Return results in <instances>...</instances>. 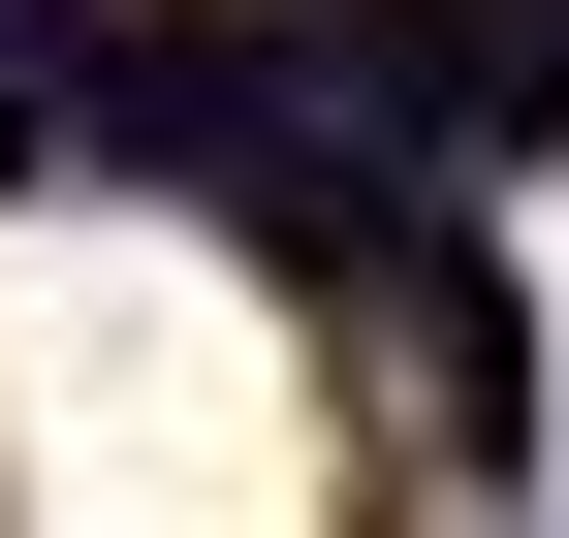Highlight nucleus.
I'll return each mask as SVG.
<instances>
[{
	"mask_svg": "<svg viewBox=\"0 0 569 538\" xmlns=\"http://www.w3.org/2000/svg\"><path fill=\"white\" fill-rule=\"evenodd\" d=\"M380 286H411V349H443V444L507 476V444H538V286H507V222H411Z\"/></svg>",
	"mask_w": 569,
	"mask_h": 538,
	"instance_id": "obj_1",
	"label": "nucleus"
},
{
	"mask_svg": "<svg viewBox=\"0 0 569 538\" xmlns=\"http://www.w3.org/2000/svg\"><path fill=\"white\" fill-rule=\"evenodd\" d=\"M63 32L96 0H0V190H63Z\"/></svg>",
	"mask_w": 569,
	"mask_h": 538,
	"instance_id": "obj_2",
	"label": "nucleus"
},
{
	"mask_svg": "<svg viewBox=\"0 0 569 538\" xmlns=\"http://www.w3.org/2000/svg\"><path fill=\"white\" fill-rule=\"evenodd\" d=\"M475 63H507V159L569 127V0H475Z\"/></svg>",
	"mask_w": 569,
	"mask_h": 538,
	"instance_id": "obj_3",
	"label": "nucleus"
}]
</instances>
